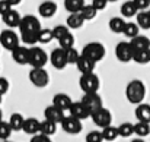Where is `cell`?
Instances as JSON below:
<instances>
[{"label":"cell","mask_w":150,"mask_h":142,"mask_svg":"<svg viewBox=\"0 0 150 142\" xmlns=\"http://www.w3.org/2000/svg\"><path fill=\"white\" fill-rule=\"evenodd\" d=\"M41 22L37 16L34 15H26L22 16L21 25H19V32H21V38L25 44L34 46L35 43H38V35L41 32Z\"/></svg>","instance_id":"6da1fadb"},{"label":"cell","mask_w":150,"mask_h":142,"mask_svg":"<svg viewBox=\"0 0 150 142\" xmlns=\"http://www.w3.org/2000/svg\"><path fill=\"white\" fill-rule=\"evenodd\" d=\"M125 97H127L128 103H131V104L143 103V100L146 97V85L143 84V81H140V79L131 81L125 88Z\"/></svg>","instance_id":"7a4b0ae2"},{"label":"cell","mask_w":150,"mask_h":142,"mask_svg":"<svg viewBox=\"0 0 150 142\" xmlns=\"http://www.w3.org/2000/svg\"><path fill=\"white\" fill-rule=\"evenodd\" d=\"M100 81L95 72L92 73H83L79 79V87L83 93H96L99 90Z\"/></svg>","instance_id":"3957f363"},{"label":"cell","mask_w":150,"mask_h":142,"mask_svg":"<svg viewBox=\"0 0 150 142\" xmlns=\"http://www.w3.org/2000/svg\"><path fill=\"white\" fill-rule=\"evenodd\" d=\"M29 81L37 88H45L50 84V76L44 67H32L29 72Z\"/></svg>","instance_id":"277c9868"},{"label":"cell","mask_w":150,"mask_h":142,"mask_svg":"<svg viewBox=\"0 0 150 142\" xmlns=\"http://www.w3.org/2000/svg\"><path fill=\"white\" fill-rule=\"evenodd\" d=\"M47 62H48V56L41 47L32 46L29 48V62H28V65L31 67H44L47 65Z\"/></svg>","instance_id":"5b68a950"},{"label":"cell","mask_w":150,"mask_h":142,"mask_svg":"<svg viewBox=\"0 0 150 142\" xmlns=\"http://www.w3.org/2000/svg\"><path fill=\"white\" fill-rule=\"evenodd\" d=\"M60 125H61L63 131L66 133H69V135H79L82 132V129H83L82 120L77 119V117H74V116H71V114L64 116V119L61 120Z\"/></svg>","instance_id":"8992f818"},{"label":"cell","mask_w":150,"mask_h":142,"mask_svg":"<svg viewBox=\"0 0 150 142\" xmlns=\"http://www.w3.org/2000/svg\"><path fill=\"white\" fill-rule=\"evenodd\" d=\"M22 38H19V35L12 29H4V31L0 32V44H1V47L9 50V51H12L13 48L21 46L19 44Z\"/></svg>","instance_id":"52a82bcc"},{"label":"cell","mask_w":150,"mask_h":142,"mask_svg":"<svg viewBox=\"0 0 150 142\" xmlns=\"http://www.w3.org/2000/svg\"><path fill=\"white\" fill-rule=\"evenodd\" d=\"M82 54H85V56L91 57L92 60H95V62L98 63V62H100V60L105 57L106 50H105V47H103V44L93 41V43H89V44H86V46L83 47Z\"/></svg>","instance_id":"ba28073f"},{"label":"cell","mask_w":150,"mask_h":142,"mask_svg":"<svg viewBox=\"0 0 150 142\" xmlns=\"http://www.w3.org/2000/svg\"><path fill=\"white\" fill-rule=\"evenodd\" d=\"M50 62H51V65H52V67H55L57 70H63V69H66V66L69 65L66 48H63V47L54 48V50L51 51V54H50Z\"/></svg>","instance_id":"9c48e42d"},{"label":"cell","mask_w":150,"mask_h":142,"mask_svg":"<svg viewBox=\"0 0 150 142\" xmlns=\"http://www.w3.org/2000/svg\"><path fill=\"white\" fill-rule=\"evenodd\" d=\"M133 56H134V48L131 46V43L128 41H122V43H118L117 47H115V57L122 62V63H128L133 60Z\"/></svg>","instance_id":"30bf717a"},{"label":"cell","mask_w":150,"mask_h":142,"mask_svg":"<svg viewBox=\"0 0 150 142\" xmlns=\"http://www.w3.org/2000/svg\"><path fill=\"white\" fill-rule=\"evenodd\" d=\"M91 119H92V122H93L96 126H99V128H106V126H109L111 122H112V114H111V111H109L108 108L100 107V108L95 110V111L92 113Z\"/></svg>","instance_id":"8fae6325"},{"label":"cell","mask_w":150,"mask_h":142,"mask_svg":"<svg viewBox=\"0 0 150 142\" xmlns=\"http://www.w3.org/2000/svg\"><path fill=\"white\" fill-rule=\"evenodd\" d=\"M80 101L91 110V113H93L95 110L103 107L102 98H100V95L98 94V91H96V93H83V97H82Z\"/></svg>","instance_id":"7c38bea8"},{"label":"cell","mask_w":150,"mask_h":142,"mask_svg":"<svg viewBox=\"0 0 150 142\" xmlns=\"http://www.w3.org/2000/svg\"><path fill=\"white\" fill-rule=\"evenodd\" d=\"M69 114L80 119V120H85V119H89L92 116L91 110L82 103V101H77V103H73L69 108Z\"/></svg>","instance_id":"4fadbf2b"},{"label":"cell","mask_w":150,"mask_h":142,"mask_svg":"<svg viewBox=\"0 0 150 142\" xmlns=\"http://www.w3.org/2000/svg\"><path fill=\"white\" fill-rule=\"evenodd\" d=\"M95 66H96V62L92 60L91 57L85 56V54H82L80 59H79L77 63H76V67H77V70H79L82 75H83V73H92V72H95Z\"/></svg>","instance_id":"5bb4252c"},{"label":"cell","mask_w":150,"mask_h":142,"mask_svg":"<svg viewBox=\"0 0 150 142\" xmlns=\"http://www.w3.org/2000/svg\"><path fill=\"white\" fill-rule=\"evenodd\" d=\"M12 59L18 65H28L29 62V48L25 46H18L12 50Z\"/></svg>","instance_id":"9a60e30c"},{"label":"cell","mask_w":150,"mask_h":142,"mask_svg":"<svg viewBox=\"0 0 150 142\" xmlns=\"http://www.w3.org/2000/svg\"><path fill=\"white\" fill-rule=\"evenodd\" d=\"M1 19H3V22H4L9 28H19L21 21H22V16H21V13H19L18 10H15V9L12 7L9 12H6V13L1 16Z\"/></svg>","instance_id":"2e32d148"},{"label":"cell","mask_w":150,"mask_h":142,"mask_svg":"<svg viewBox=\"0 0 150 142\" xmlns=\"http://www.w3.org/2000/svg\"><path fill=\"white\" fill-rule=\"evenodd\" d=\"M64 110L58 108L57 105L51 104L48 105L45 110H44V119H48V120H52L55 123H61V120L64 119Z\"/></svg>","instance_id":"e0dca14e"},{"label":"cell","mask_w":150,"mask_h":142,"mask_svg":"<svg viewBox=\"0 0 150 142\" xmlns=\"http://www.w3.org/2000/svg\"><path fill=\"white\" fill-rule=\"evenodd\" d=\"M38 13L42 18H52L57 13V3L52 0H45L40 4L38 7Z\"/></svg>","instance_id":"ac0fdd59"},{"label":"cell","mask_w":150,"mask_h":142,"mask_svg":"<svg viewBox=\"0 0 150 142\" xmlns=\"http://www.w3.org/2000/svg\"><path fill=\"white\" fill-rule=\"evenodd\" d=\"M52 104L57 105L58 108L64 110V111H69L70 105L73 104V100L70 98V95L64 94V93H58L52 97Z\"/></svg>","instance_id":"d6986e66"},{"label":"cell","mask_w":150,"mask_h":142,"mask_svg":"<svg viewBox=\"0 0 150 142\" xmlns=\"http://www.w3.org/2000/svg\"><path fill=\"white\" fill-rule=\"evenodd\" d=\"M41 129V122L35 117H28L25 119V125H23V132L28 135H35L38 133Z\"/></svg>","instance_id":"ffe728a7"},{"label":"cell","mask_w":150,"mask_h":142,"mask_svg":"<svg viewBox=\"0 0 150 142\" xmlns=\"http://www.w3.org/2000/svg\"><path fill=\"white\" fill-rule=\"evenodd\" d=\"M136 119L139 122H149L150 123V104L140 103L136 108Z\"/></svg>","instance_id":"44dd1931"},{"label":"cell","mask_w":150,"mask_h":142,"mask_svg":"<svg viewBox=\"0 0 150 142\" xmlns=\"http://www.w3.org/2000/svg\"><path fill=\"white\" fill-rule=\"evenodd\" d=\"M139 12H140V10H139L137 4L134 3V0H128V1L122 3V6H121V15H122L124 18H133V16H137Z\"/></svg>","instance_id":"7402d4cb"},{"label":"cell","mask_w":150,"mask_h":142,"mask_svg":"<svg viewBox=\"0 0 150 142\" xmlns=\"http://www.w3.org/2000/svg\"><path fill=\"white\" fill-rule=\"evenodd\" d=\"M83 24H85V18L82 16L80 12L70 13L69 18H67V21H66V25H67L70 29H77V28H80Z\"/></svg>","instance_id":"603a6c76"},{"label":"cell","mask_w":150,"mask_h":142,"mask_svg":"<svg viewBox=\"0 0 150 142\" xmlns=\"http://www.w3.org/2000/svg\"><path fill=\"white\" fill-rule=\"evenodd\" d=\"M125 21H124V18H120V16H115V18H111L109 19V24H108V27H109V29L114 32V34H122L124 32V28H125Z\"/></svg>","instance_id":"cb8c5ba5"},{"label":"cell","mask_w":150,"mask_h":142,"mask_svg":"<svg viewBox=\"0 0 150 142\" xmlns=\"http://www.w3.org/2000/svg\"><path fill=\"white\" fill-rule=\"evenodd\" d=\"M9 123H10V126H12L13 132H21V131H23L25 117H23L21 113H13V114H10Z\"/></svg>","instance_id":"d4e9b609"},{"label":"cell","mask_w":150,"mask_h":142,"mask_svg":"<svg viewBox=\"0 0 150 142\" xmlns=\"http://www.w3.org/2000/svg\"><path fill=\"white\" fill-rule=\"evenodd\" d=\"M131 46L134 48V51H137V50H144V48H150V40L147 37H144V35H137V37H134V38H131Z\"/></svg>","instance_id":"484cf974"},{"label":"cell","mask_w":150,"mask_h":142,"mask_svg":"<svg viewBox=\"0 0 150 142\" xmlns=\"http://www.w3.org/2000/svg\"><path fill=\"white\" fill-rule=\"evenodd\" d=\"M133 60H134L136 63H139V65H147V63H150V48L134 51Z\"/></svg>","instance_id":"4316f807"},{"label":"cell","mask_w":150,"mask_h":142,"mask_svg":"<svg viewBox=\"0 0 150 142\" xmlns=\"http://www.w3.org/2000/svg\"><path fill=\"white\" fill-rule=\"evenodd\" d=\"M64 7L69 13L80 12L85 7V0H64Z\"/></svg>","instance_id":"83f0119b"},{"label":"cell","mask_w":150,"mask_h":142,"mask_svg":"<svg viewBox=\"0 0 150 142\" xmlns=\"http://www.w3.org/2000/svg\"><path fill=\"white\" fill-rule=\"evenodd\" d=\"M102 135H103V141H115L120 136V131L118 128L109 125L106 128H102Z\"/></svg>","instance_id":"f1b7e54d"},{"label":"cell","mask_w":150,"mask_h":142,"mask_svg":"<svg viewBox=\"0 0 150 142\" xmlns=\"http://www.w3.org/2000/svg\"><path fill=\"white\" fill-rule=\"evenodd\" d=\"M134 135L140 138H146L150 135V123L149 122H139L134 125Z\"/></svg>","instance_id":"f546056e"},{"label":"cell","mask_w":150,"mask_h":142,"mask_svg":"<svg viewBox=\"0 0 150 142\" xmlns=\"http://www.w3.org/2000/svg\"><path fill=\"white\" fill-rule=\"evenodd\" d=\"M142 28L139 27V24L137 22H127L125 24V28H124V35L127 37V38H134V37H137L139 35V31H140Z\"/></svg>","instance_id":"4dcf8cb0"},{"label":"cell","mask_w":150,"mask_h":142,"mask_svg":"<svg viewBox=\"0 0 150 142\" xmlns=\"http://www.w3.org/2000/svg\"><path fill=\"white\" fill-rule=\"evenodd\" d=\"M137 24L142 29H149L150 28V15L149 10H140L137 13Z\"/></svg>","instance_id":"1f68e13d"},{"label":"cell","mask_w":150,"mask_h":142,"mask_svg":"<svg viewBox=\"0 0 150 142\" xmlns=\"http://www.w3.org/2000/svg\"><path fill=\"white\" fill-rule=\"evenodd\" d=\"M40 131L44 132V133H47V135H50V136H52L57 132V123L52 122V120H48V119H44L41 122V129Z\"/></svg>","instance_id":"d6a6232c"},{"label":"cell","mask_w":150,"mask_h":142,"mask_svg":"<svg viewBox=\"0 0 150 142\" xmlns=\"http://www.w3.org/2000/svg\"><path fill=\"white\" fill-rule=\"evenodd\" d=\"M98 12H99V10H98L93 4H85V7L80 10V13H82V16L85 18V21H92V19H95Z\"/></svg>","instance_id":"836d02e7"},{"label":"cell","mask_w":150,"mask_h":142,"mask_svg":"<svg viewBox=\"0 0 150 142\" xmlns=\"http://www.w3.org/2000/svg\"><path fill=\"white\" fill-rule=\"evenodd\" d=\"M13 129L10 126L9 122H4V120H0V141H6L10 138Z\"/></svg>","instance_id":"e575fe53"},{"label":"cell","mask_w":150,"mask_h":142,"mask_svg":"<svg viewBox=\"0 0 150 142\" xmlns=\"http://www.w3.org/2000/svg\"><path fill=\"white\" fill-rule=\"evenodd\" d=\"M118 131H120V136L121 138H130L131 135H134V125L125 122V123H121L118 126Z\"/></svg>","instance_id":"d590c367"},{"label":"cell","mask_w":150,"mask_h":142,"mask_svg":"<svg viewBox=\"0 0 150 142\" xmlns=\"http://www.w3.org/2000/svg\"><path fill=\"white\" fill-rule=\"evenodd\" d=\"M52 40H55L52 29H41V32H40V35H38V43H41V44H48Z\"/></svg>","instance_id":"8d00e7d4"},{"label":"cell","mask_w":150,"mask_h":142,"mask_svg":"<svg viewBox=\"0 0 150 142\" xmlns=\"http://www.w3.org/2000/svg\"><path fill=\"white\" fill-rule=\"evenodd\" d=\"M58 43H60V47L69 50V48L74 47V37H73V34H71V32H69V34H66L63 38H60V40H58Z\"/></svg>","instance_id":"74e56055"},{"label":"cell","mask_w":150,"mask_h":142,"mask_svg":"<svg viewBox=\"0 0 150 142\" xmlns=\"http://www.w3.org/2000/svg\"><path fill=\"white\" fill-rule=\"evenodd\" d=\"M52 32H54V38L58 41L60 38H63L66 34L70 32V28H69L67 25H57V27L52 28Z\"/></svg>","instance_id":"f35d334b"},{"label":"cell","mask_w":150,"mask_h":142,"mask_svg":"<svg viewBox=\"0 0 150 142\" xmlns=\"http://www.w3.org/2000/svg\"><path fill=\"white\" fill-rule=\"evenodd\" d=\"M66 51H67V62H69V65H76L77 60L80 59L82 53H79L74 47L69 48V50H66Z\"/></svg>","instance_id":"ab89813d"},{"label":"cell","mask_w":150,"mask_h":142,"mask_svg":"<svg viewBox=\"0 0 150 142\" xmlns=\"http://www.w3.org/2000/svg\"><path fill=\"white\" fill-rule=\"evenodd\" d=\"M103 141V135L102 131H92L86 135V142H102Z\"/></svg>","instance_id":"60d3db41"},{"label":"cell","mask_w":150,"mask_h":142,"mask_svg":"<svg viewBox=\"0 0 150 142\" xmlns=\"http://www.w3.org/2000/svg\"><path fill=\"white\" fill-rule=\"evenodd\" d=\"M31 142H51V136L40 131L38 133L32 135V138H31Z\"/></svg>","instance_id":"b9f144b4"},{"label":"cell","mask_w":150,"mask_h":142,"mask_svg":"<svg viewBox=\"0 0 150 142\" xmlns=\"http://www.w3.org/2000/svg\"><path fill=\"white\" fill-rule=\"evenodd\" d=\"M12 7H13V6L10 4L9 0H0V15H1V16H3L6 12H9Z\"/></svg>","instance_id":"7bdbcfd3"},{"label":"cell","mask_w":150,"mask_h":142,"mask_svg":"<svg viewBox=\"0 0 150 142\" xmlns=\"http://www.w3.org/2000/svg\"><path fill=\"white\" fill-rule=\"evenodd\" d=\"M9 88H10V84H9V81H7L6 78H0V94H1V95L7 94Z\"/></svg>","instance_id":"ee69618b"},{"label":"cell","mask_w":150,"mask_h":142,"mask_svg":"<svg viewBox=\"0 0 150 142\" xmlns=\"http://www.w3.org/2000/svg\"><path fill=\"white\" fill-rule=\"evenodd\" d=\"M134 3L137 4L139 10H147L150 6V0H134Z\"/></svg>","instance_id":"f6af8a7d"},{"label":"cell","mask_w":150,"mask_h":142,"mask_svg":"<svg viewBox=\"0 0 150 142\" xmlns=\"http://www.w3.org/2000/svg\"><path fill=\"white\" fill-rule=\"evenodd\" d=\"M108 3H109L108 0H93V1H92V4H93L98 10H103V9L108 6Z\"/></svg>","instance_id":"bcb514c9"},{"label":"cell","mask_w":150,"mask_h":142,"mask_svg":"<svg viewBox=\"0 0 150 142\" xmlns=\"http://www.w3.org/2000/svg\"><path fill=\"white\" fill-rule=\"evenodd\" d=\"M9 1H10V4H12V6H18L22 0H9Z\"/></svg>","instance_id":"7dc6e473"},{"label":"cell","mask_w":150,"mask_h":142,"mask_svg":"<svg viewBox=\"0 0 150 142\" xmlns=\"http://www.w3.org/2000/svg\"><path fill=\"white\" fill-rule=\"evenodd\" d=\"M0 120H3V114H1V110H0Z\"/></svg>","instance_id":"c3c4849f"},{"label":"cell","mask_w":150,"mask_h":142,"mask_svg":"<svg viewBox=\"0 0 150 142\" xmlns=\"http://www.w3.org/2000/svg\"><path fill=\"white\" fill-rule=\"evenodd\" d=\"M1 98H3V95L0 94V104H1V101H3V100H1Z\"/></svg>","instance_id":"681fc988"},{"label":"cell","mask_w":150,"mask_h":142,"mask_svg":"<svg viewBox=\"0 0 150 142\" xmlns=\"http://www.w3.org/2000/svg\"><path fill=\"white\" fill-rule=\"evenodd\" d=\"M108 1H111V3H114V1H118V0H108Z\"/></svg>","instance_id":"f907efd6"},{"label":"cell","mask_w":150,"mask_h":142,"mask_svg":"<svg viewBox=\"0 0 150 142\" xmlns=\"http://www.w3.org/2000/svg\"><path fill=\"white\" fill-rule=\"evenodd\" d=\"M0 48H1V44H0Z\"/></svg>","instance_id":"816d5d0a"},{"label":"cell","mask_w":150,"mask_h":142,"mask_svg":"<svg viewBox=\"0 0 150 142\" xmlns=\"http://www.w3.org/2000/svg\"><path fill=\"white\" fill-rule=\"evenodd\" d=\"M149 15H150V10H149Z\"/></svg>","instance_id":"f5cc1de1"},{"label":"cell","mask_w":150,"mask_h":142,"mask_svg":"<svg viewBox=\"0 0 150 142\" xmlns=\"http://www.w3.org/2000/svg\"><path fill=\"white\" fill-rule=\"evenodd\" d=\"M0 18H1V15H0Z\"/></svg>","instance_id":"db71d44e"}]
</instances>
